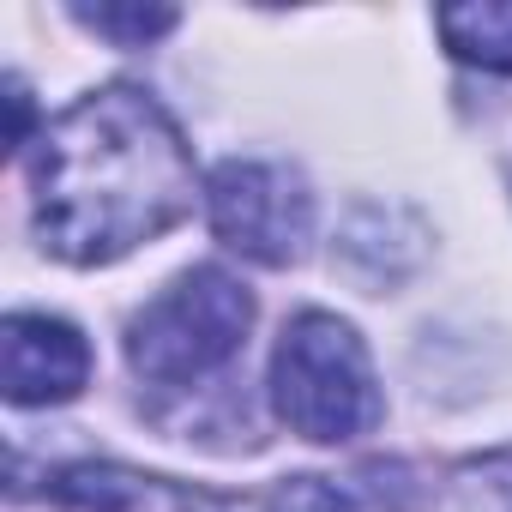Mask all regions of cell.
I'll return each instance as SVG.
<instances>
[{
  "mask_svg": "<svg viewBox=\"0 0 512 512\" xmlns=\"http://www.w3.org/2000/svg\"><path fill=\"white\" fill-rule=\"evenodd\" d=\"M37 235L55 260L109 266L193 211V157L139 85H103L61 109L31 151Z\"/></svg>",
  "mask_w": 512,
  "mask_h": 512,
  "instance_id": "6da1fadb",
  "label": "cell"
},
{
  "mask_svg": "<svg viewBox=\"0 0 512 512\" xmlns=\"http://www.w3.org/2000/svg\"><path fill=\"white\" fill-rule=\"evenodd\" d=\"M272 404L314 446L368 434L380 422V386H374V362L356 326L320 308L296 314L272 356Z\"/></svg>",
  "mask_w": 512,
  "mask_h": 512,
  "instance_id": "7a4b0ae2",
  "label": "cell"
},
{
  "mask_svg": "<svg viewBox=\"0 0 512 512\" xmlns=\"http://www.w3.org/2000/svg\"><path fill=\"white\" fill-rule=\"evenodd\" d=\"M247 326H253V296L229 272L193 266L157 302H145L133 314L127 362L151 386H187V380H205L211 368H223L241 350Z\"/></svg>",
  "mask_w": 512,
  "mask_h": 512,
  "instance_id": "3957f363",
  "label": "cell"
},
{
  "mask_svg": "<svg viewBox=\"0 0 512 512\" xmlns=\"http://www.w3.org/2000/svg\"><path fill=\"white\" fill-rule=\"evenodd\" d=\"M205 205L217 241L260 266H290L314 229L308 187L278 163H223L205 181Z\"/></svg>",
  "mask_w": 512,
  "mask_h": 512,
  "instance_id": "277c9868",
  "label": "cell"
},
{
  "mask_svg": "<svg viewBox=\"0 0 512 512\" xmlns=\"http://www.w3.org/2000/svg\"><path fill=\"white\" fill-rule=\"evenodd\" d=\"M0 374L13 404H67L91 380V344L49 314H13L0 326Z\"/></svg>",
  "mask_w": 512,
  "mask_h": 512,
  "instance_id": "5b68a950",
  "label": "cell"
},
{
  "mask_svg": "<svg viewBox=\"0 0 512 512\" xmlns=\"http://www.w3.org/2000/svg\"><path fill=\"white\" fill-rule=\"evenodd\" d=\"M43 512H241V506L211 488L145 476L127 464H67L49 476Z\"/></svg>",
  "mask_w": 512,
  "mask_h": 512,
  "instance_id": "8992f818",
  "label": "cell"
},
{
  "mask_svg": "<svg viewBox=\"0 0 512 512\" xmlns=\"http://www.w3.org/2000/svg\"><path fill=\"white\" fill-rule=\"evenodd\" d=\"M440 37L458 61L488 67V73H512V0H476V7H446Z\"/></svg>",
  "mask_w": 512,
  "mask_h": 512,
  "instance_id": "52a82bcc",
  "label": "cell"
},
{
  "mask_svg": "<svg viewBox=\"0 0 512 512\" xmlns=\"http://www.w3.org/2000/svg\"><path fill=\"white\" fill-rule=\"evenodd\" d=\"M73 19H79L85 31L121 43V49H145L151 37L175 31L181 13H175V7H73Z\"/></svg>",
  "mask_w": 512,
  "mask_h": 512,
  "instance_id": "ba28073f",
  "label": "cell"
},
{
  "mask_svg": "<svg viewBox=\"0 0 512 512\" xmlns=\"http://www.w3.org/2000/svg\"><path fill=\"white\" fill-rule=\"evenodd\" d=\"M272 512H362L344 488H332V482H320V476H296V482H284L278 494H272Z\"/></svg>",
  "mask_w": 512,
  "mask_h": 512,
  "instance_id": "9c48e42d",
  "label": "cell"
},
{
  "mask_svg": "<svg viewBox=\"0 0 512 512\" xmlns=\"http://www.w3.org/2000/svg\"><path fill=\"white\" fill-rule=\"evenodd\" d=\"M7 103H13V145H25V121H31V91L13 79L7 85Z\"/></svg>",
  "mask_w": 512,
  "mask_h": 512,
  "instance_id": "30bf717a",
  "label": "cell"
}]
</instances>
